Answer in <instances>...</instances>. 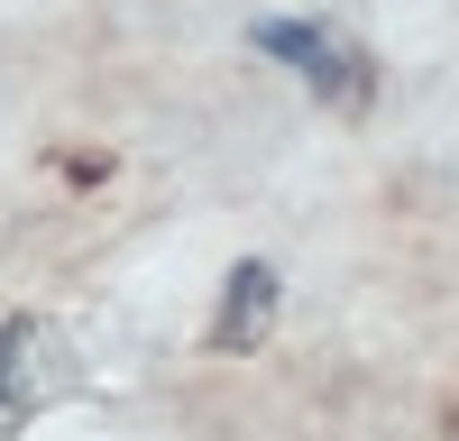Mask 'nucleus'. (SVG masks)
Masks as SVG:
<instances>
[{
    "label": "nucleus",
    "instance_id": "nucleus-1",
    "mask_svg": "<svg viewBox=\"0 0 459 441\" xmlns=\"http://www.w3.org/2000/svg\"><path fill=\"white\" fill-rule=\"evenodd\" d=\"M257 56H276V65H294L303 83H313L331 110H368V92H377V74H368V56L350 47V37H331V28H313V19H266L257 28Z\"/></svg>",
    "mask_w": 459,
    "mask_h": 441
},
{
    "label": "nucleus",
    "instance_id": "nucleus-2",
    "mask_svg": "<svg viewBox=\"0 0 459 441\" xmlns=\"http://www.w3.org/2000/svg\"><path fill=\"white\" fill-rule=\"evenodd\" d=\"M266 322H276V267H266V257H248V267H230V285H221L212 350H257Z\"/></svg>",
    "mask_w": 459,
    "mask_h": 441
}]
</instances>
